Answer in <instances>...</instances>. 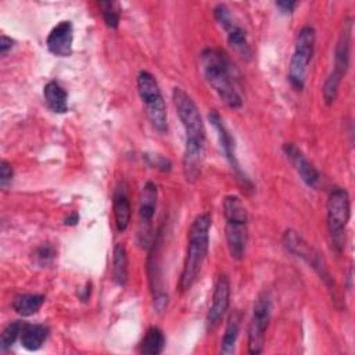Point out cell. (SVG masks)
Wrapping results in <instances>:
<instances>
[{
	"instance_id": "obj_25",
	"label": "cell",
	"mask_w": 355,
	"mask_h": 355,
	"mask_svg": "<svg viewBox=\"0 0 355 355\" xmlns=\"http://www.w3.org/2000/svg\"><path fill=\"white\" fill-rule=\"evenodd\" d=\"M24 323L25 322L14 320V322H10L4 327V330L1 331V336H0V348H1V351L8 349L21 337Z\"/></svg>"
},
{
	"instance_id": "obj_18",
	"label": "cell",
	"mask_w": 355,
	"mask_h": 355,
	"mask_svg": "<svg viewBox=\"0 0 355 355\" xmlns=\"http://www.w3.org/2000/svg\"><path fill=\"white\" fill-rule=\"evenodd\" d=\"M43 97L47 107L55 114L68 111V92L57 80H50L43 87Z\"/></svg>"
},
{
	"instance_id": "obj_6",
	"label": "cell",
	"mask_w": 355,
	"mask_h": 355,
	"mask_svg": "<svg viewBox=\"0 0 355 355\" xmlns=\"http://www.w3.org/2000/svg\"><path fill=\"white\" fill-rule=\"evenodd\" d=\"M136 86L139 97L146 105V114L153 129L158 133H165L168 130L166 105L155 76L148 71H140Z\"/></svg>"
},
{
	"instance_id": "obj_28",
	"label": "cell",
	"mask_w": 355,
	"mask_h": 355,
	"mask_svg": "<svg viewBox=\"0 0 355 355\" xmlns=\"http://www.w3.org/2000/svg\"><path fill=\"white\" fill-rule=\"evenodd\" d=\"M14 178V171H12V166L10 162H7L6 159H3L0 162V186L1 189H6L11 180Z\"/></svg>"
},
{
	"instance_id": "obj_26",
	"label": "cell",
	"mask_w": 355,
	"mask_h": 355,
	"mask_svg": "<svg viewBox=\"0 0 355 355\" xmlns=\"http://www.w3.org/2000/svg\"><path fill=\"white\" fill-rule=\"evenodd\" d=\"M57 257V251L55 247L50 243H43L40 244L32 254V259L33 262L40 266V268H46L49 265H51L54 262Z\"/></svg>"
},
{
	"instance_id": "obj_1",
	"label": "cell",
	"mask_w": 355,
	"mask_h": 355,
	"mask_svg": "<svg viewBox=\"0 0 355 355\" xmlns=\"http://www.w3.org/2000/svg\"><path fill=\"white\" fill-rule=\"evenodd\" d=\"M172 101L184 130L183 175L187 182H196L205 159V128L194 100L182 89L173 87Z\"/></svg>"
},
{
	"instance_id": "obj_17",
	"label": "cell",
	"mask_w": 355,
	"mask_h": 355,
	"mask_svg": "<svg viewBox=\"0 0 355 355\" xmlns=\"http://www.w3.org/2000/svg\"><path fill=\"white\" fill-rule=\"evenodd\" d=\"M49 334H50V329L44 324L24 323L19 341H21V345L26 351L33 352V351H37L43 347Z\"/></svg>"
},
{
	"instance_id": "obj_21",
	"label": "cell",
	"mask_w": 355,
	"mask_h": 355,
	"mask_svg": "<svg viewBox=\"0 0 355 355\" xmlns=\"http://www.w3.org/2000/svg\"><path fill=\"white\" fill-rule=\"evenodd\" d=\"M43 294H21L12 300V309L21 316H32L44 304Z\"/></svg>"
},
{
	"instance_id": "obj_3",
	"label": "cell",
	"mask_w": 355,
	"mask_h": 355,
	"mask_svg": "<svg viewBox=\"0 0 355 355\" xmlns=\"http://www.w3.org/2000/svg\"><path fill=\"white\" fill-rule=\"evenodd\" d=\"M211 216L202 212L194 218L187 233V248L183 262V269L179 279V291L184 293L196 283L209 247Z\"/></svg>"
},
{
	"instance_id": "obj_12",
	"label": "cell",
	"mask_w": 355,
	"mask_h": 355,
	"mask_svg": "<svg viewBox=\"0 0 355 355\" xmlns=\"http://www.w3.org/2000/svg\"><path fill=\"white\" fill-rule=\"evenodd\" d=\"M229 304H230V282L226 275H219L214 286L212 302L209 305V309L205 318V324L208 331H212L219 326V323L222 322L229 308Z\"/></svg>"
},
{
	"instance_id": "obj_15",
	"label": "cell",
	"mask_w": 355,
	"mask_h": 355,
	"mask_svg": "<svg viewBox=\"0 0 355 355\" xmlns=\"http://www.w3.org/2000/svg\"><path fill=\"white\" fill-rule=\"evenodd\" d=\"M73 26L71 21L58 22L46 39L47 50L57 57H69L72 54Z\"/></svg>"
},
{
	"instance_id": "obj_27",
	"label": "cell",
	"mask_w": 355,
	"mask_h": 355,
	"mask_svg": "<svg viewBox=\"0 0 355 355\" xmlns=\"http://www.w3.org/2000/svg\"><path fill=\"white\" fill-rule=\"evenodd\" d=\"M144 157H146V159H147V162H148L150 166L157 168V169H159V171H162V172L171 171V168H172V162H171L168 158H165L164 155H159V154H155V155L146 154Z\"/></svg>"
},
{
	"instance_id": "obj_11",
	"label": "cell",
	"mask_w": 355,
	"mask_h": 355,
	"mask_svg": "<svg viewBox=\"0 0 355 355\" xmlns=\"http://www.w3.org/2000/svg\"><path fill=\"white\" fill-rule=\"evenodd\" d=\"M208 121L211 122L212 128L216 132V136H218V140H219V146H220V148L223 151V155L227 159L230 168L233 169L237 182L245 190H251L252 189V183H251L250 178L244 173L243 168L240 166V162H239V158H237V154H236L234 139H233L232 133L229 132V129L226 128L220 114L216 110H211L209 114H208Z\"/></svg>"
},
{
	"instance_id": "obj_14",
	"label": "cell",
	"mask_w": 355,
	"mask_h": 355,
	"mask_svg": "<svg viewBox=\"0 0 355 355\" xmlns=\"http://www.w3.org/2000/svg\"><path fill=\"white\" fill-rule=\"evenodd\" d=\"M283 151L290 161V164L297 171L301 180L311 189H315L320 180V175L318 169L309 162V159L304 155V153L293 143H286L283 146Z\"/></svg>"
},
{
	"instance_id": "obj_5",
	"label": "cell",
	"mask_w": 355,
	"mask_h": 355,
	"mask_svg": "<svg viewBox=\"0 0 355 355\" xmlns=\"http://www.w3.org/2000/svg\"><path fill=\"white\" fill-rule=\"evenodd\" d=\"M349 216L351 204L348 191L343 187L331 189L326 202V219L331 248L338 255L343 252L345 245V229Z\"/></svg>"
},
{
	"instance_id": "obj_30",
	"label": "cell",
	"mask_w": 355,
	"mask_h": 355,
	"mask_svg": "<svg viewBox=\"0 0 355 355\" xmlns=\"http://www.w3.org/2000/svg\"><path fill=\"white\" fill-rule=\"evenodd\" d=\"M14 43L15 42L11 37H8L6 35H1V37H0V53H1V55H4L8 50H11L14 47Z\"/></svg>"
},
{
	"instance_id": "obj_31",
	"label": "cell",
	"mask_w": 355,
	"mask_h": 355,
	"mask_svg": "<svg viewBox=\"0 0 355 355\" xmlns=\"http://www.w3.org/2000/svg\"><path fill=\"white\" fill-rule=\"evenodd\" d=\"M78 222H79V215H78V212L69 214V215L65 218V220H64V223H65L67 226H75V225H78Z\"/></svg>"
},
{
	"instance_id": "obj_10",
	"label": "cell",
	"mask_w": 355,
	"mask_h": 355,
	"mask_svg": "<svg viewBox=\"0 0 355 355\" xmlns=\"http://www.w3.org/2000/svg\"><path fill=\"white\" fill-rule=\"evenodd\" d=\"M272 315V298L269 293H261L252 308V316L248 324V352L250 354H261L263 351L265 344V334L270 322Z\"/></svg>"
},
{
	"instance_id": "obj_7",
	"label": "cell",
	"mask_w": 355,
	"mask_h": 355,
	"mask_svg": "<svg viewBox=\"0 0 355 355\" xmlns=\"http://www.w3.org/2000/svg\"><path fill=\"white\" fill-rule=\"evenodd\" d=\"M351 37H352V18L344 21L343 31L338 36L336 50H334V68L326 78L322 93L323 100L327 105L333 104L338 96V89L343 82V78L347 73L351 58Z\"/></svg>"
},
{
	"instance_id": "obj_4",
	"label": "cell",
	"mask_w": 355,
	"mask_h": 355,
	"mask_svg": "<svg viewBox=\"0 0 355 355\" xmlns=\"http://www.w3.org/2000/svg\"><path fill=\"white\" fill-rule=\"evenodd\" d=\"M223 215L226 219L225 236L229 254L233 259H243L248 243V214L241 198L229 194L223 200Z\"/></svg>"
},
{
	"instance_id": "obj_29",
	"label": "cell",
	"mask_w": 355,
	"mask_h": 355,
	"mask_svg": "<svg viewBox=\"0 0 355 355\" xmlns=\"http://www.w3.org/2000/svg\"><path fill=\"white\" fill-rule=\"evenodd\" d=\"M275 6L283 12V14H291L297 6V1H287V0H283V1H276Z\"/></svg>"
},
{
	"instance_id": "obj_2",
	"label": "cell",
	"mask_w": 355,
	"mask_h": 355,
	"mask_svg": "<svg viewBox=\"0 0 355 355\" xmlns=\"http://www.w3.org/2000/svg\"><path fill=\"white\" fill-rule=\"evenodd\" d=\"M200 64L205 80L216 92L220 100L233 110L240 108L243 105V98L237 89L236 69L229 55L220 49L208 47L202 50Z\"/></svg>"
},
{
	"instance_id": "obj_16",
	"label": "cell",
	"mask_w": 355,
	"mask_h": 355,
	"mask_svg": "<svg viewBox=\"0 0 355 355\" xmlns=\"http://www.w3.org/2000/svg\"><path fill=\"white\" fill-rule=\"evenodd\" d=\"M112 211L115 218V226L118 232H125L130 223L132 218V207L129 201V196L126 193V189L122 186L116 187L112 197Z\"/></svg>"
},
{
	"instance_id": "obj_8",
	"label": "cell",
	"mask_w": 355,
	"mask_h": 355,
	"mask_svg": "<svg viewBox=\"0 0 355 355\" xmlns=\"http://www.w3.org/2000/svg\"><path fill=\"white\" fill-rule=\"evenodd\" d=\"M315 29L309 25L302 26L297 33L287 73L288 82L295 90H302L305 86L308 67L315 51Z\"/></svg>"
},
{
	"instance_id": "obj_23",
	"label": "cell",
	"mask_w": 355,
	"mask_h": 355,
	"mask_svg": "<svg viewBox=\"0 0 355 355\" xmlns=\"http://www.w3.org/2000/svg\"><path fill=\"white\" fill-rule=\"evenodd\" d=\"M226 33H227V42H229V44H230L236 51H239L241 55H245V57H250V55H251V49H250L248 40H247L245 31H244L239 24H234L232 28H229V29L226 31Z\"/></svg>"
},
{
	"instance_id": "obj_24",
	"label": "cell",
	"mask_w": 355,
	"mask_h": 355,
	"mask_svg": "<svg viewBox=\"0 0 355 355\" xmlns=\"http://www.w3.org/2000/svg\"><path fill=\"white\" fill-rule=\"evenodd\" d=\"M101 15L110 29H116L121 21V7L116 1H100Z\"/></svg>"
},
{
	"instance_id": "obj_19",
	"label": "cell",
	"mask_w": 355,
	"mask_h": 355,
	"mask_svg": "<svg viewBox=\"0 0 355 355\" xmlns=\"http://www.w3.org/2000/svg\"><path fill=\"white\" fill-rule=\"evenodd\" d=\"M241 320L243 316L240 313V311H234L230 313L226 327H225V333L220 341V354L225 355H230L234 352V347H236V341L239 338V333H240V326H241Z\"/></svg>"
},
{
	"instance_id": "obj_20",
	"label": "cell",
	"mask_w": 355,
	"mask_h": 355,
	"mask_svg": "<svg viewBox=\"0 0 355 355\" xmlns=\"http://www.w3.org/2000/svg\"><path fill=\"white\" fill-rule=\"evenodd\" d=\"M112 280L125 287L128 283V252L126 247L122 243H116L112 251V266H111Z\"/></svg>"
},
{
	"instance_id": "obj_13",
	"label": "cell",
	"mask_w": 355,
	"mask_h": 355,
	"mask_svg": "<svg viewBox=\"0 0 355 355\" xmlns=\"http://www.w3.org/2000/svg\"><path fill=\"white\" fill-rule=\"evenodd\" d=\"M158 198V189L154 182H146L141 187L139 196V222H140V236H143L141 243L148 244V233L151 230L153 218L155 215Z\"/></svg>"
},
{
	"instance_id": "obj_22",
	"label": "cell",
	"mask_w": 355,
	"mask_h": 355,
	"mask_svg": "<svg viewBox=\"0 0 355 355\" xmlns=\"http://www.w3.org/2000/svg\"><path fill=\"white\" fill-rule=\"evenodd\" d=\"M164 347L165 336L164 331L157 326L150 327L140 341V352L144 355H158L164 351Z\"/></svg>"
},
{
	"instance_id": "obj_9",
	"label": "cell",
	"mask_w": 355,
	"mask_h": 355,
	"mask_svg": "<svg viewBox=\"0 0 355 355\" xmlns=\"http://www.w3.org/2000/svg\"><path fill=\"white\" fill-rule=\"evenodd\" d=\"M283 244L288 252H291L293 255H295V257L301 258L304 262H306L318 273V276L323 280V283L327 286V288L333 294H336L334 280H333L322 255L313 247H311L297 232H294L291 229L284 232Z\"/></svg>"
}]
</instances>
